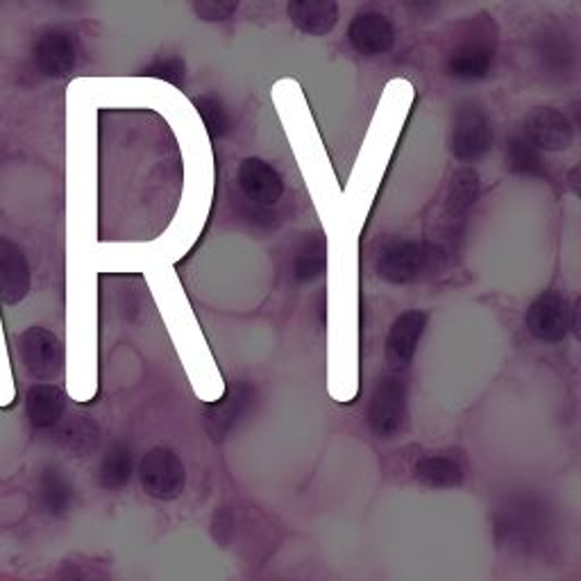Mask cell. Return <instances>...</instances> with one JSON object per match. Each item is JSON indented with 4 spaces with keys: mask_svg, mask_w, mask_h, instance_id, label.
I'll return each instance as SVG.
<instances>
[{
    "mask_svg": "<svg viewBox=\"0 0 581 581\" xmlns=\"http://www.w3.org/2000/svg\"><path fill=\"white\" fill-rule=\"evenodd\" d=\"M137 473L143 490L162 502L180 498L187 486L185 463L170 448L159 446L145 452Z\"/></svg>",
    "mask_w": 581,
    "mask_h": 581,
    "instance_id": "cell-3",
    "label": "cell"
},
{
    "mask_svg": "<svg viewBox=\"0 0 581 581\" xmlns=\"http://www.w3.org/2000/svg\"><path fill=\"white\" fill-rule=\"evenodd\" d=\"M143 73L151 75V78L166 80V82L176 84V86L185 84V62L180 60V57H166V60H157L155 64H151L149 69H145Z\"/></svg>",
    "mask_w": 581,
    "mask_h": 581,
    "instance_id": "cell-24",
    "label": "cell"
},
{
    "mask_svg": "<svg viewBox=\"0 0 581 581\" xmlns=\"http://www.w3.org/2000/svg\"><path fill=\"white\" fill-rule=\"evenodd\" d=\"M527 332L543 343H559L572 328V309L559 290H545L525 313Z\"/></svg>",
    "mask_w": 581,
    "mask_h": 581,
    "instance_id": "cell-7",
    "label": "cell"
},
{
    "mask_svg": "<svg viewBox=\"0 0 581 581\" xmlns=\"http://www.w3.org/2000/svg\"><path fill=\"white\" fill-rule=\"evenodd\" d=\"M427 328V313L410 309L400 313L387 336V361L395 370H404L416 357L418 343Z\"/></svg>",
    "mask_w": 581,
    "mask_h": 581,
    "instance_id": "cell-9",
    "label": "cell"
},
{
    "mask_svg": "<svg viewBox=\"0 0 581 581\" xmlns=\"http://www.w3.org/2000/svg\"><path fill=\"white\" fill-rule=\"evenodd\" d=\"M288 19L309 37L330 35L339 23L336 0H288Z\"/></svg>",
    "mask_w": 581,
    "mask_h": 581,
    "instance_id": "cell-14",
    "label": "cell"
},
{
    "mask_svg": "<svg viewBox=\"0 0 581 581\" xmlns=\"http://www.w3.org/2000/svg\"><path fill=\"white\" fill-rule=\"evenodd\" d=\"M493 145V128L486 111L475 105H461L450 130V151L461 162H475L484 157Z\"/></svg>",
    "mask_w": 581,
    "mask_h": 581,
    "instance_id": "cell-6",
    "label": "cell"
},
{
    "mask_svg": "<svg viewBox=\"0 0 581 581\" xmlns=\"http://www.w3.org/2000/svg\"><path fill=\"white\" fill-rule=\"evenodd\" d=\"M446 264L443 248L427 241H395L377 259V273L389 284H412L439 273Z\"/></svg>",
    "mask_w": 581,
    "mask_h": 581,
    "instance_id": "cell-1",
    "label": "cell"
},
{
    "mask_svg": "<svg viewBox=\"0 0 581 581\" xmlns=\"http://www.w3.org/2000/svg\"><path fill=\"white\" fill-rule=\"evenodd\" d=\"M414 477L429 488H456L463 484V466L454 456L429 454L416 463Z\"/></svg>",
    "mask_w": 581,
    "mask_h": 581,
    "instance_id": "cell-15",
    "label": "cell"
},
{
    "mask_svg": "<svg viewBox=\"0 0 581 581\" xmlns=\"http://www.w3.org/2000/svg\"><path fill=\"white\" fill-rule=\"evenodd\" d=\"M368 427L377 439H395L406 420V387L398 377H382L368 402Z\"/></svg>",
    "mask_w": 581,
    "mask_h": 581,
    "instance_id": "cell-5",
    "label": "cell"
},
{
    "mask_svg": "<svg viewBox=\"0 0 581 581\" xmlns=\"http://www.w3.org/2000/svg\"><path fill=\"white\" fill-rule=\"evenodd\" d=\"M195 107L202 116V121H205V128L212 137H223L229 128V119L223 109V105L216 98H198Z\"/></svg>",
    "mask_w": 581,
    "mask_h": 581,
    "instance_id": "cell-22",
    "label": "cell"
},
{
    "mask_svg": "<svg viewBox=\"0 0 581 581\" xmlns=\"http://www.w3.org/2000/svg\"><path fill=\"white\" fill-rule=\"evenodd\" d=\"M538 151L561 153L574 141V130L568 116L555 107H536L527 114L525 130H522Z\"/></svg>",
    "mask_w": 581,
    "mask_h": 581,
    "instance_id": "cell-8",
    "label": "cell"
},
{
    "mask_svg": "<svg viewBox=\"0 0 581 581\" xmlns=\"http://www.w3.org/2000/svg\"><path fill=\"white\" fill-rule=\"evenodd\" d=\"M193 3V12L202 19V21H225L232 14L237 12L241 0H191Z\"/></svg>",
    "mask_w": 581,
    "mask_h": 581,
    "instance_id": "cell-23",
    "label": "cell"
},
{
    "mask_svg": "<svg viewBox=\"0 0 581 581\" xmlns=\"http://www.w3.org/2000/svg\"><path fill=\"white\" fill-rule=\"evenodd\" d=\"M507 166L513 173H522V176H541V151L525 134H515L507 145Z\"/></svg>",
    "mask_w": 581,
    "mask_h": 581,
    "instance_id": "cell-20",
    "label": "cell"
},
{
    "mask_svg": "<svg viewBox=\"0 0 581 581\" xmlns=\"http://www.w3.org/2000/svg\"><path fill=\"white\" fill-rule=\"evenodd\" d=\"M44 496H46L48 507H52L50 511H67L69 500H71V486L62 477H52L46 484Z\"/></svg>",
    "mask_w": 581,
    "mask_h": 581,
    "instance_id": "cell-25",
    "label": "cell"
},
{
    "mask_svg": "<svg viewBox=\"0 0 581 581\" xmlns=\"http://www.w3.org/2000/svg\"><path fill=\"white\" fill-rule=\"evenodd\" d=\"M27 414H31L33 425L50 427L64 414V393L52 384H37L27 393Z\"/></svg>",
    "mask_w": 581,
    "mask_h": 581,
    "instance_id": "cell-16",
    "label": "cell"
},
{
    "mask_svg": "<svg viewBox=\"0 0 581 581\" xmlns=\"http://www.w3.org/2000/svg\"><path fill=\"white\" fill-rule=\"evenodd\" d=\"M347 39H351L353 48L359 55H384L393 48L395 27L380 12H361L353 19L351 27H347Z\"/></svg>",
    "mask_w": 581,
    "mask_h": 581,
    "instance_id": "cell-12",
    "label": "cell"
},
{
    "mask_svg": "<svg viewBox=\"0 0 581 581\" xmlns=\"http://www.w3.org/2000/svg\"><path fill=\"white\" fill-rule=\"evenodd\" d=\"M496 62V31L488 19L473 21L448 55V73L456 80H484Z\"/></svg>",
    "mask_w": 581,
    "mask_h": 581,
    "instance_id": "cell-2",
    "label": "cell"
},
{
    "mask_svg": "<svg viewBox=\"0 0 581 581\" xmlns=\"http://www.w3.org/2000/svg\"><path fill=\"white\" fill-rule=\"evenodd\" d=\"M19 355L35 380L39 382H52L55 377H60L67 364V353L62 341L57 339L46 328H27L19 336Z\"/></svg>",
    "mask_w": 581,
    "mask_h": 581,
    "instance_id": "cell-4",
    "label": "cell"
},
{
    "mask_svg": "<svg viewBox=\"0 0 581 581\" xmlns=\"http://www.w3.org/2000/svg\"><path fill=\"white\" fill-rule=\"evenodd\" d=\"M246 402H248V395H246V389L241 387L239 391L227 395L223 402L214 406L216 414L208 416L210 418L208 425H210V431L214 434V439H221V436L239 420V416L246 412Z\"/></svg>",
    "mask_w": 581,
    "mask_h": 581,
    "instance_id": "cell-21",
    "label": "cell"
},
{
    "mask_svg": "<svg viewBox=\"0 0 581 581\" xmlns=\"http://www.w3.org/2000/svg\"><path fill=\"white\" fill-rule=\"evenodd\" d=\"M239 189L241 193L257 208H269L282 198L284 182L280 173L264 159L248 157L241 162L239 173Z\"/></svg>",
    "mask_w": 581,
    "mask_h": 581,
    "instance_id": "cell-10",
    "label": "cell"
},
{
    "mask_svg": "<svg viewBox=\"0 0 581 581\" xmlns=\"http://www.w3.org/2000/svg\"><path fill=\"white\" fill-rule=\"evenodd\" d=\"M479 195V176L473 168H461L452 176L448 193V212L463 214L469 212Z\"/></svg>",
    "mask_w": 581,
    "mask_h": 581,
    "instance_id": "cell-19",
    "label": "cell"
},
{
    "mask_svg": "<svg viewBox=\"0 0 581 581\" xmlns=\"http://www.w3.org/2000/svg\"><path fill=\"white\" fill-rule=\"evenodd\" d=\"M134 475V461H132V450L123 443H116L109 448V452L103 459L100 466V484L107 490H119L126 484H130Z\"/></svg>",
    "mask_w": 581,
    "mask_h": 581,
    "instance_id": "cell-17",
    "label": "cell"
},
{
    "mask_svg": "<svg viewBox=\"0 0 581 581\" xmlns=\"http://www.w3.org/2000/svg\"><path fill=\"white\" fill-rule=\"evenodd\" d=\"M328 271V244L323 237L307 239L298 250L294 273L298 282H313Z\"/></svg>",
    "mask_w": 581,
    "mask_h": 581,
    "instance_id": "cell-18",
    "label": "cell"
},
{
    "mask_svg": "<svg viewBox=\"0 0 581 581\" xmlns=\"http://www.w3.org/2000/svg\"><path fill=\"white\" fill-rule=\"evenodd\" d=\"M35 62L48 78H67L78 62L75 39L67 31H46L35 44Z\"/></svg>",
    "mask_w": 581,
    "mask_h": 581,
    "instance_id": "cell-11",
    "label": "cell"
},
{
    "mask_svg": "<svg viewBox=\"0 0 581 581\" xmlns=\"http://www.w3.org/2000/svg\"><path fill=\"white\" fill-rule=\"evenodd\" d=\"M31 290V269L21 248L0 237V303L19 305Z\"/></svg>",
    "mask_w": 581,
    "mask_h": 581,
    "instance_id": "cell-13",
    "label": "cell"
}]
</instances>
